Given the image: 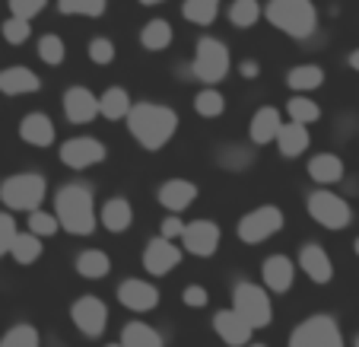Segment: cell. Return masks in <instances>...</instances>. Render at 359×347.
Masks as SVG:
<instances>
[{"mask_svg":"<svg viewBox=\"0 0 359 347\" xmlns=\"http://www.w3.org/2000/svg\"><path fill=\"white\" fill-rule=\"evenodd\" d=\"M128 131L143 150H163L178 131V115L163 103H134L128 112Z\"/></svg>","mask_w":359,"mask_h":347,"instance_id":"cell-1","label":"cell"},{"mask_svg":"<svg viewBox=\"0 0 359 347\" xmlns=\"http://www.w3.org/2000/svg\"><path fill=\"white\" fill-rule=\"evenodd\" d=\"M55 217L70 236H89L99 223L93 201V188L83 182H70L64 188H57L55 195Z\"/></svg>","mask_w":359,"mask_h":347,"instance_id":"cell-2","label":"cell"},{"mask_svg":"<svg viewBox=\"0 0 359 347\" xmlns=\"http://www.w3.org/2000/svg\"><path fill=\"white\" fill-rule=\"evenodd\" d=\"M264 16L273 29H280L296 41L315 35V29H318V10L312 0H267Z\"/></svg>","mask_w":359,"mask_h":347,"instance_id":"cell-3","label":"cell"},{"mask_svg":"<svg viewBox=\"0 0 359 347\" xmlns=\"http://www.w3.org/2000/svg\"><path fill=\"white\" fill-rule=\"evenodd\" d=\"M45 195H48V182L39 172H20V176L4 178V185H0V201L10 211H26V214L35 211V207H41Z\"/></svg>","mask_w":359,"mask_h":347,"instance_id":"cell-4","label":"cell"},{"mask_svg":"<svg viewBox=\"0 0 359 347\" xmlns=\"http://www.w3.org/2000/svg\"><path fill=\"white\" fill-rule=\"evenodd\" d=\"M191 74H194L203 86H217V83L229 74V48L219 39H210V35L197 39L194 58H191Z\"/></svg>","mask_w":359,"mask_h":347,"instance_id":"cell-5","label":"cell"},{"mask_svg":"<svg viewBox=\"0 0 359 347\" xmlns=\"http://www.w3.org/2000/svg\"><path fill=\"white\" fill-rule=\"evenodd\" d=\"M232 309L248 322L251 328H267L273 319V306L264 287L251 284V280H238L232 290Z\"/></svg>","mask_w":359,"mask_h":347,"instance_id":"cell-6","label":"cell"},{"mask_svg":"<svg viewBox=\"0 0 359 347\" xmlns=\"http://www.w3.org/2000/svg\"><path fill=\"white\" fill-rule=\"evenodd\" d=\"M290 347H346L340 325L334 315H309L305 322H299L296 332L290 334Z\"/></svg>","mask_w":359,"mask_h":347,"instance_id":"cell-7","label":"cell"},{"mask_svg":"<svg viewBox=\"0 0 359 347\" xmlns=\"http://www.w3.org/2000/svg\"><path fill=\"white\" fill-rule=\"evenodd\" d=\"M309 214L315 223H321L325 230H346L353 223V211L340 195L327 188H318L309 195Z\"/></svg>","mask_w":359,"mask_h":347,"instance_id":"cell-8","label":"cell"},{"mask_svg":"<svg viewBox=\"0 0 359 347\" xmlns=\"http://www.w3.org/2000/svg\"><path fill=\"white\" fill-rule=\"evenodd\" d=\"M280 230H283V211L273 204L255 207V211H248L242 220H238V239H242L245 245L267 242V239Z\"/></svg>","mask_w":359,"mask_h":347,"instance_id":"cell-9","label":"cell"},{"mask_svg":"<svg viewBox=\"0 0 359 347\" xmlns=\"http://www.w3.org/2000/svg\"><path fill=\"white\" fill-rule=\"evenodd\" d=\"M70 319L80 328L86 338H102L105 328H109V306L99 300V296H80V300L70 306Z\"/></svg>","mask_w":359,"mask_h":347,"instance_id":"cell-10","label":"cell"},{"mask_svg":"<svg viewBox=\"0 0 359 347\" xmlns=\"http://www.w3.org/2000/svg\"><path fill=\"white\" fill-rule=\"evenodd\" d=\"M105 157H109V150L95 137H70V140L61 143V163L67 169H89V166L102 163Z\"/></svg>","mask_w":359,"mask_h":347,"instance_id":"cell-11","label":"cell"},{"mask_svg":"<svg viewBox=\"0 0 359 347\" xmlns=\"http://www.w3.org/2000/svg\"><path fill=\"white\" fill-rule=\"evenodd\" d=\"M182 242H184V252L197 255V258H210V255L219 249V226L213 223V220H194V223H184Z\"/></svg>","mask_w":359,"mask_h":347,"instance_id":"cell-12","label":"cell"},{"mask_svg":"<svg viewBox=\"0 0 359 347\" xmlns=\"http://www.w3.org/2000/svg\"><path fill=\"white\" fill-rule=\"evenodd\" d=\"M178 261H182V249L165 236L149 239L147 249H143V268H147V274H153V277H165Z\"/></svg>","mask_w":359,"mask_h":347,"instance_id":"cell-13","label":"cell"},{"mask_svg":"<svg viewBox=\"0 0 359 347\" xmlns=\"http://www.w3.org/2000/svg\"><path fill=\"white\" fill-rule=\"evenodd\" d=\"M118 303H121L124 309H130V313H149V309L159 306V290L149 280H121V287H118Z\"/></svg>","mask_w":359,"mask_h":347,"instance_id":"cell-14","label":"cell"},{"mask_svg":"<svg viewBox=\"0 0 359 347\" xmlns=\"http://www.w3.org/2000/svg\"><path fill=\"white\" fill-rule=\"evenodd\" d=\"M64 115L70 124H89L99 118V96L86 86H70L64 93Z\"/></svg>","mask_w":359,"mask_h":347,"instance_id":"cell-15","label":"cell"},{"mask_svg":"<svg viewBox=\"0 0 359 347\" xmlns=\"http://www.w3.org/2000/svg\"><path fill=\"white\" fill-rule=\"evenodd\" d=\"M213 328H217V334L229 347H245L251 341V332H255L236 309H219V313L213 315Z\"/></svg>","mask_w":359,"mask_h":347,"instance_id":"cell-16","label":"cell"},{"mask_svg":"<svg viewBox=\"0 0 359 347\" xmlns=\"http://www.w3.org/2000/svg\"><path fill=\"white\" fill-rule=\"evenodd\" d=\"M159 204L165 207V211L172 214H182L184 207L194 204V197H197V185L188 182V178H169V182L159 185Z\"/></svg>","mask_w":359,"mask_h":347,"instance_id":"cell-17","label":"cell"},{"mask_svg":"<svg viewBox=\"0 0 359 347\" xmlns=\"http://www.w3.org/2000/svg\"><path fill=\"white\" fill-rule=\"evenodd\" d=\"M261 277H264V287L271 293H290L292 287V277H296V265H292L286 255H271V258L264 261V268H261Z\"/></svg>","mask_w":359,"mask_h":347,"instance_id":"cell-18","label":"cell"},{"mask_svg":"<svg viewBox=\"0 0 359 347\" xmlns=\"http://www.w3.org/2000/svg\"><path fill=\"white\" fill-rule=\"evenodd\" d=\"M299 268H302V271L309 274V280H315V284H327V280L334 277L331 258H327V252L315 242L302 245V252H299Z\"/></svg>","mask_w":359,"mask_h":347,"instance_id":"cell-19","label":"cell"},{"mask_svg":"<svg viewBox=\"0 0 359 347\" xmlns=\"http://www.w3.org/2000/svg\"><path fill=\"white\" fill-rule=\"evenodd\" d=\"M277 150H280V157H286V159H296V157H302L305 150H309V124H299V122H290V124H280V131H277Z\"/></svg>","mask_w":359,"mask_h":347,"instance_id":"cell-20","label":"cell"},{"mask_svg":"<svg viewBox=\"0 0 359 347\" xmlns=\"http://www.w3.org/2000/svg\"><path fill=\"white\" fill-rule=\"evenodd\" d=\"M20 137L29 147H51L55 143V124L45 112H29L20 122Z\"/></svg>","mask_w":359,"mask_h":347,"instance_id":"cell-21","label":"cell"},{"mask_svg":"<svg viewBox=\"0 0 359 347\" xmlns=\"http://www.w3.org/2000/svg\"><path fill=\"white\" fill-rule=\"evenodd\" d=\"M41 80L35 70L29 67H7L0 70V93L4 96H29V93H39Z\"/></svg>","mask_w":359,"mask_h":347,"instance_id":"cell-22","label":"cell"},{"mask_svg":"<svg viewBox=\"0 0 359 347\" xmlns=\"http://www.w3.org/2000/svg\"><path fill=\"white\" fill-rule=\"evenodd\" d=\"M280 124H283V118H280V112L273 109V105H264V109H258V112H255V118H251V124H248L251 143H258V147L271 143L273 137H277Z\"/></svg>","mask_w":359,"mask_h":347,"instance_id":"cell-23","label":"cell"},{"mask_svg":"<svg viewBox=\"0 0 359 347\" xmlns=\"http://www.w3.org/2000/svg\"><path fill=\"white\" fill-rule=\"evenodd\" d=\"M99 223L109 233L130 230V223H134V207H130V201H124V197H111V201H105L102 211H99Z\"/></svg>","mask_w":359,"mask_h":347,"instance_id":"cell-24","label":"cell"},{"mask_svg":"<svg viewBox=\"0 0 359 347\" xmlns=\"http://www.w3.org/2000/svg\"><path fill=\"white\" fill-rule=\"evenodd\" d=\"M309 178L318 185H337L344 178V159L337 153H318L309 159Z\"/></svg>","mask_w":359,"mask_h":347,"instance_id":"cell-25","label":"cell"},{"mask_svg":"<svg viewBox=\"0 0 359 347\" xmlns=\"http://www.w3.org/2000/svg\"><path fill=\"white\" fill-rule=\"evenodd\" d=\"M286 86L292 93H315V89L325 86V70L318 64H299L286 74Z\"/></svg>","mask_w":359,"mask_h":347,"instance_id":"cell-26","label":"cell"},{"mask_svg":"<svg viewBox=\"0 0 359 347\" xmlns=\"http://www.w3.org/2000/svg\"><path fill=\"white\" fill-rule=\"evenodd\" d=\"M163 334L147 322H128L121 328V347H163Z\"/></svg>","mask_w":359,"mask_h":347,"instance_id":"cell-27","label":"cell"},{"mask_svg":"<svg viewBox=\"0 0 359 347\" xmlns=\"http://www.w3.org/2000/svg\"><path fill=\"white\" fill-rule=\"evenodd\" d=\"M130 112V96L124 86H111L99 96V115H105L109 122H121Z\"/></svg>","mask_w":359,"mask_h":347,"instance_id":"cell-28","label":"cell"},{"mask_svg":"<svg viewBox=\"0 0 359 347\" xmlns=\"http://www.w3.org/2000/svg\"><path fill=\"white\" fill-rule=\"evenodd\" d=\"M175 32H172V22L169 20H149L147 26L140 29V45L147 51H165L172 45Z\"/></svg>","mask_w":359,"mask_h":347,"instance_id":"cell-29","label":"cell"},{"mask_svg":"<svg viewBox=\"0 0 359 347\" xmlns=\"http://www.w3.org/2000/svg\"><path fill=\"white\" fill-rule=\"evenodd\" d=\"M10 255H13L16 265H35L41 258V239L35 233H20L16 230L13 242H10Z\"/></svg>","mask_w":359,"mask_h":347,"instance_id":"cell-30","label":"cell"},{"mask_svg":"<svg viewBox=\"0 0 359 347\" xmlns=\"http://www.w3.org/2000/svg\"><path fill=\"white\" fill-rule=\"evenodd\" d=\"M111 271V258L102 249H86V252L76 255V274L89 280H99Z\"/></svg>","mask_w":359,"mask_h":347,"instance_id":"cell-31","label":"cell"},{"mask_svg":"<svg viewBox=\"0 0 359 347\" xmlns=\"http://www.w3.org/2000/svg\"><path fill=\"white\" fill-rule=\"evenodd\" d=\"M226 16H229V22L236 29H251L261 16H264V7H261L258 0H232Z\"/></svg>","mask_w":359,"mask_h":347,"instance_id":"cell-32","label":"cell"},{"mask_svg":"<svg viewBox=\"0 0 359 347\" xmlns=\"http://www.w3.org/2000/svg\"><path fill=\"white\" fill-rule=\"evenodd\" d=\"M219 4H223V0H184L182 13H184V20L194 22V26H210L219 16Z\"/></svg>","mask_w":359,"mask_h":347,"instance_id":"cell-33","label":"cell"},{"mask_svg":"<svg viewBox=\"0 0 359 347\" xmlns=\"http://www.w3.org/2000/svg\"><path fill=\"white\" fill-rule=\"evenodd\" d=\"M194 112L201 118H219L226 112L223 93H219V89H213V86H203L201 93L194 96Z\"/></svg>","mask_w":359,"mask_h":347,"instance_id":"cell-34","label":"cell"},{"mask_svg":"<svg viewBox=\"0 0 359 347\" xmlns=\"http://www.w3.org/2000/svg\"><path fill=\"white\" fill-rule=\"evenodd\" d=\"M286 112H290V118L292 122H299V124H315L321 118V109H318V103H312L309 99V93H296L286 103Z\"/></svg>","mask_w":359,"mask_h":347,"instance_id":"cell-35","label":"cell"},{"mask_svg":"<svg viewBox=\"0 0 359 347\" xmlns=\"http://www.w3.org/2000/svg\"><path fill=\"white\" fill-rule=\"evenodd\" d=\"M57 10L64 16H89V20H99L109 10V0H57Z\"/></svg>","mask_w":359,"mask_h":347,"instance_id":"cell-36","label":"cell"},{"mask_svg":"<svg viewBox=\"0 0 359 347\" xmlns=\"http://www.w3.org/2000/svg\"><path fill=\"white\" fill-rule=\"evenodd\" d=\"M39 58L48 64V67H61L64 61H67V45H64L61 35L48 32L39 39Z\"/></svg>","mask_w":359,"mask_h":347,"instance_id":"cell-37","label":"cell"},{"mask_svg":"<svg viewBox=\"0 0 359 347\" xmlns=\"http://www.w3.org/2000/svg\"><path fill=\"white\" fill-rule=\"evenodd\" d=\"M57 230H61V223H57L55 211H41V207L29 211V233H35L39 239H48V236H55Z\"/></svg>","mask_w":359,"mask_h":347,"instance_id":"cell-38","label":"cell"},{"mask_svg":"<svg viewBox=\"0 0 359 347\" xmlns=\"http://www.w3.org/2000/svg\"><path fill=\"white\" fill-rule=\"evenodd\" d=\"M0 347H41V341L32 325H13L0 338Z\"/></svg>","mask_w":359,"mask_h":347,"instance_id":"cell-39","label":"cell"},{"mask_svg":"<svg viewBox=\"0 0 359 347\" xmlns=\"http://www.w3.org/2000/svg\"><path fill=\"white\" fill-rule=\"evenodd\" d=\"M115 55H118L115 41L105 39V35H95V39L89 41V61L99 64V67H109V64H115Z\"/></svg>","mask_w":359,"mask_h":347,"instance_id":"cell-40","label":"cell"},{"mask_svg":"<svg viewBox=\"0 0 359 347\" xmlns=\"http://www.w3.org/2000/svg\"><path fill=\"white\" fill-rule=\"evenodd\" d=\"M29 35H32V20H22V16L10 13V20L4 22V39H7L10 45H26Z\"/></svg>","mask_w":359,"mask_h":347,"instance_id":"cell-41","label":"cell"},{"mask_svg":"<svg viewBox=\"0 0 359 347\" xmlns=\"http://www.w3.org/2000/svg\"><path fill=\"white\" fill-rule=\"evenodd\" d=\"M45 7H48V0H10V13L22 16V20H35Z\"/></svg>","mask_w":359,"mask_h":347,"instance_id":"cell-42","label":"cell"},{"mask_svg":"<svg viewBox=\"0 0 359 347\" xmlns=\"http://www.w3.org/2000/svg\"><path fill=\"white\" fill-rule=\"evenodd\" d=\"M16 236V220L10 214H0V255L10 252V242Z\"/></svg>","mask_w":359,"mask_h":347,"instance_id":"cell-43","label":"cell"},{"mask_svg":"<svg viewBox=\"0 0 359 347\" xmlns=\"http://www.w3.org/2000/svg\"><path fill=\"white\" fill-rule=\"evenodd\" d=\"M182 300H184V306H191V309H201V306H207V290H203L201 284H191V287H184V293H182Z\"/></svg>","mask_w":359,"mask_h":347,"instance_id":"cell-44","label":"cell"},{"mask_svg":"<svg viewBox=\"0 0 359 347\" xmlns=\"http://www.w3.org/2000/svg\"><path fill=\"white\" fill-rule=\"evenodd\" d=\"M182 230H184V223H182V217H165L163 220V230H159V236H165V239H175V236H182Z\"/></svg>","mask_w":359,"mask_h":347,"instance_id":"cell-45","label":"cell"},{"mask_svg":"<svg viewBox=\"0 0 359 347\" xmlns=\"http://www.w3.org/2000/svg\"><path fill=\"white\" fill-rule=\"evenodd\" d=\"M238 74H242L245 80H255V77L261 74V64H258V61H251V58H248V61L238 64Z\"/></svg>","mask_w":359,"mask_h":347,"instance_id":"cell-46","label":"cell"},{"mask_svg":"<svg viewBox=\"0 0 359 347\" xmlns=\"http://www.w3.org/2000/svg\"><path fill=\"white\" fill-rule=\"evenodd\" d=\"M346 61H350V67H353V70H359V48H353V51H350V58H346Z\"/></svg>","mask_w":359,"mask_h":347,"instance_id":"cell-47","label":"cell"},{"mask_svg":"<svg viewBox=\"0 0 359 347\" xmlns=\"http://www.w3.org/2000/svg\"><path fill=\"white\" fill-rule=\"evenodd\" d=\"M143 7H159V4H165V0H140Z\"/></svg>","mask_w":359,"mask_h":347,"instance_id":"cell-48","label":"cell"},{"mask_svg":"<svg viewBox=\"0 0 359 347\" xmlns=\"http://www.w3.org/2000/svg\"><path fill=\"white\" fill-rule=\"evenodd\" d=\"M353 252H356V255H359V239H356V242H353Z\"/></svg>","mask_w":359,"mask_h":347,"instance_id":"cell-49","label":"cell"},{"mask_svg":"<svg viewBox=\"0 0 359 347\" xmlns=\"http://www.w3.org/2000/svg\"><path fill=\"white\" fill-rule=\"evenodd\" d=\"M353 347H359V334H356V341H353Z\"/></svg>","mask_w":359,"mask_h":347,"instance_id":"cell-50","label":"cell"},{"mask_svg":"<svg viewBox=\"0 0 359 347\" xmlns=\"http://www.w3.org/2000/svg\"><path fill=\"white\" fill-rule=\"evenodd\" d=\"M109 347H121V341H118V344H109Z\"/></svg>","mask_w":359,"mask_h":347,"instance_id":"cell-51","label":"cell"},{"mask_svg":"<svg viewBox=\"0 0 359 347\" xmlns=\"http://www.w3.org/2000/svg\"><path fill=\"white\" fill-rule=\"evenodd\" d=\"M248 347H264V344H248Z\"/></svg>","mask_w":359,"mask_h":347,"instance_id":"cell-52","label":"cell"}]
</instances>
